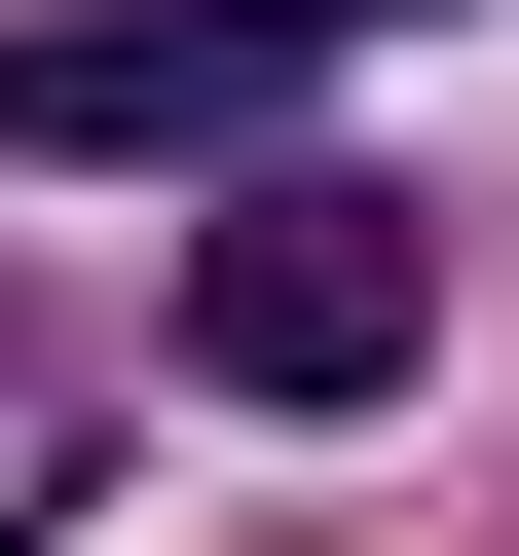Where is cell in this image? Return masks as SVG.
I'll use <instances>...</instances> for the list:
<instances>
[{
	"mask_svg": "<svg viewBox=\"0 0 519 556\" xmlns=\"http://www.w3.org/2000/svg\"><path fill=\"white\" fill-rule=\"evenodd\" d=\"M186 371H223V408H408V371H445V223L260 149V186L186 223Z\"/></svg>",
	"mask_w": 519,
	"mask_h": 556,
	"instance_id": "6da1fadb",
	"label": "cell"
},
{
	"mask_svg": "<svg viewBox=\"0 0 519 556\" xmlns=\"http://www.w3.org/2000/svg\"><path fill=\"white\" fill-rule=\"evenodd\" d=\"M298 75H334V0H0V149H186V186H260Z\"/></svg>",
	"mask_w": 519,
	"mask_h": 556,
	"instance_id": "7a4b0ae2",
	"label": "cell"
}]
</instances>
